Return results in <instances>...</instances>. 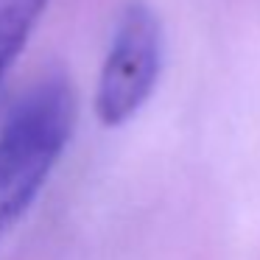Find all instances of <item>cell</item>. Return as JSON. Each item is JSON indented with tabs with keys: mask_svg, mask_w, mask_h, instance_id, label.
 <instances>
[{
	"mask_svg": "<svg viewBox=\"0 0 260 260\" xmlns=\"http://www.w3.org/2000/svg\"><path fill=\"white\" fill-rule=\"evenodd\" d=\"M76 92L64 76L40 79L0 126V238L37 202L76 129Z\"/></svg>",
	"mask_w": 260,
	"mask_h": 260,
	"instance_id": "6da1fadb",
	"label": "cell"
},
{
	"mask_svg": "<svg viewBox=\"0 0 260 260\" xmlns=\"http://www.w3.org/2000/svg\"><path fill=\"white\" fill-rule=\"evenodd\" d=\"M165 64V28L148 3L135 0L118 14L95 84V115L123 126L151 101Z\"/></svg>",
	"mask_w": 260,
	"mask_h": 260,
	"instance_id": "7a4b0ae2",
	"label": "cell"
},
{
	"mask_svg": "<svg viewBox=\"0 0 260 260\" xmlns=\"http://www.w3.org/2000/svg\"><path fill=\"white\" fill-rule=\"evenodd\" d=\"M51 0H0V81L28 45Z\"/></svg>",
	"mask_w": 260,
	"mask_h": 260,
	"instance_id": "3957f363",
	"label": "cell"
}]
</instances>
